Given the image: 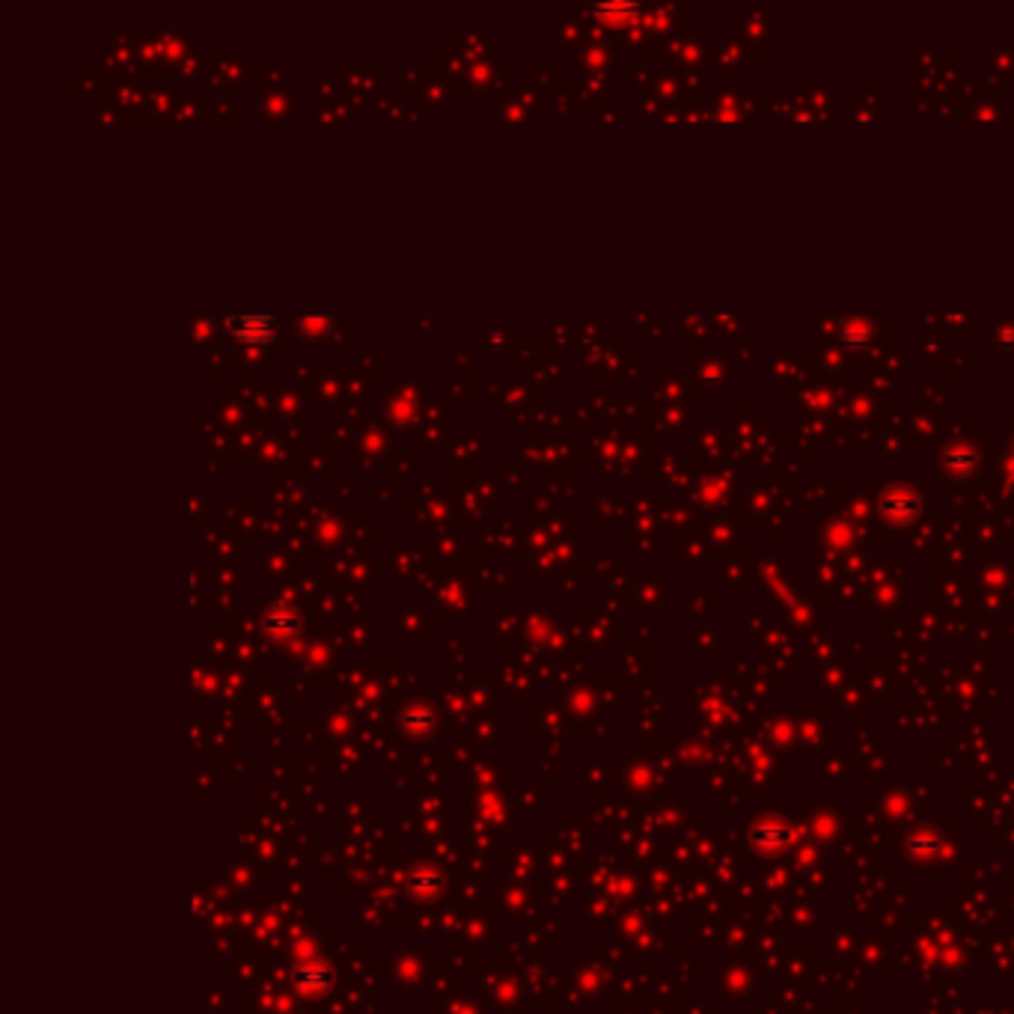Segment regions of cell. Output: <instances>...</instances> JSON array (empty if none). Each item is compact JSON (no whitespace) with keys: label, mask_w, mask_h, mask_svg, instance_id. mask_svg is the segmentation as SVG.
<instances>
[{"label":"cell","mask_w":1014,"mask_h":1014,"mask_svg":"<svg viewBox=\"0 0 1014 1014\" xmlns=\"http://www.w3.org/2000/svg\"><path fill=\"white\" fill-rule=\"evenodd\" d=\"M229 328H232V337L238 339L241 345L256 348V345H265L268 339L274 337L277 322L268 313H247V316H232Z\"/></svg>","instance_id":"obj_1"},{"label":"cell","mask_w":1014,"mask_h":1014,"mask_svg":"<svg viewBox=\"0 0 1014 1014\" xmlns=\"http://www.w3.org/2000/svg\"><path fill=\"white\" fill-rule=\"evenodd\" d=\"M295 625H298V619H295V613L286 610V607H274V610H268V616H265V628H268L271 634H277V628L292 631Z\"/></svg>","instance_id":"obj_2"}]
</instances>
